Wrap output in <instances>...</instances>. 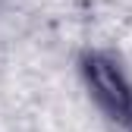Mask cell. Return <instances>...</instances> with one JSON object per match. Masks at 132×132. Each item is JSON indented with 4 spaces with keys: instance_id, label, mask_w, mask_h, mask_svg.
Wrapping results in <instances>:
<instances>
[{
    "instance_id": "cell-1",
    "label": "cell",
    "mask_w": 132,
    "mask_h": 132,
    "mask_svg": "<svg viewBox=\"0 0 132 132\" xmlns=\"http://www.w3.org/2000/svg\"><path fill=\"white\" fill-rule=\"evenodd\" d=\"M76 72L94 117L110 132H126L132 123V72L126 60L110 47H85Z\"/></svg>"
}]
</instances>
